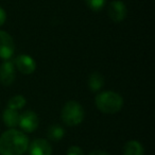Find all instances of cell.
Instances as JSON below:
<instances>
[{"label": "cell", "instance_id": "cell-1", "mask_svg": "<svg viewBox=\"0 0 155 155\" xmlns=\"http://www.w3.org/2000/svg\"><path fill=\"white\" fill-rule=\"evenodd\" d=\"M29 139L21 131L10 129L0 136V154L22 155L28 151Z\"/></svg>", "mask_w": 155, "mask_h": 155}, {"label": "cell", "instance_id": "cell-2", "mask_svg": "<svg viewBox=\"0 0 155 155\" xmlns=\"http://www.w3.org/2000/svg\"><path fill=\"white\" fill-rule=\"evenodd\" d=\"M95 104L101 113L116 114L122 110L123 98L116 91H101L96 96Z\"/></svg>", "mask_w": 155, "mask_h": 155}, {"label": "cell", "instance_id": "cell-3", "mask_svg": "<svg viewBox=\"0 0 155 155\" xmlns=\"http://www.w3.org/2000/svg\"><path fill=\"white\" fill-rule=\"evenodd\" d=\"M84 108L79 102L74 100L67 101L61 112V119L67 127H75L84 120Z\"/></svg>", "mask_w": 155, "mask_h": 155}, {"label": "cell", "instance_id": "cell-4", "mask_svg": "<svg viewBox=\"0 0 155 155\" xmlns=\"http://www.w3.org/2000/svg\"><path fill=\"white\" fill-rule=\"evenodd\" d=\"M15 44L11 35L5 31H0V58L8 61L13 56Z\"/></svg>", "mask_w": 155, "mask_h": 155}, {"label": "cell", "instance_id": "cell-5", "mask_svg": "<svg viewBox=\"0 0 155 155\" xmlns=\"http://www.w3.org/2000/svg\"><path fill=\"white\" fill-rule=\"evenodd\" d=\"M39 119L38 116L33 110H26L19 115L18 125L26 133H32L38 127Z\"/></svg>", "mask_w": 155, "mask_h": 155}, {"label": "cell", "instance_id": "cell-6", "mask_svg": "<svg viewBox=\"0 0 155 155\" xmlns=\"http://www.w3.org/2000/svg\"><path fill=\"white\" fill-rule=\"evenodd\" d=\"M16 72L14 63L10 60L3 61L0 64V83L5 86H10L15 81Z\"/></svg>", "mask_w": 155, "mask_h": 155}, {"label": "cell", "instance_id": "cell-7", "mask_svg": "<svg viewBox=\"0 0 155 155\" xmlns=\"http://www.w3.org/2000/svg\"><path fill=\"white\" fill-rule=\"evenodd\" d=\"M108 17L115 22H121L125 19L127 10L121 0H114L110 3L107 10Z\"/></svg>", "mask_w": 155, "mask_h": 155}, {"label": "cell", "instance_id": "cell-8", "mask_svg": "<svg viewBox=\"0 0 155 155\" xmlns=\"http://www.w3.org/2000/svg\"><path fill=\"white\" fill-rule=\"evenodd\" d=\"M14 66L22 74H31L36 70V63L31 56L27 54H20L14 61Z\"/></svg>", "mask_w": 155, "mask_h": 155}, {"label": "cell", "instance_id": "cell-9", "mask_svg": "<svg viewBox=\"0 0 155 155\" xmlns=\"http://www.w3.org/2000/svg\"><path fill=\"white\" fill-rule=\"evenodd\" d=\"M30 155H52V147L49 141L44 138H36L29 144Z\"/></svg>", "mask_w": 155, "mask_h": 155}, {"label": "cell", "instance_id": "cell-10", "mask_svg": "<svg viewBox=\"0 0 155 155\" xmlns=\"http://www.w3.org/2000/svg\"><path fill=\"white\" fill-rule=\"evenodd\" d=\"M2 120H3V123H5L8 127L14 129V127H18L19 114H18L17 110L7 107L2 113Z\"/></svg>", "mask_w": 155, "mask_h": 155}, {"label": "cell", "instance_id": "cell-11", "mask_svg": "<svg viewBox=\"0 0 155 155\" xmlns=\"http://www.w3.org/2000/svg\"><path fill=\"white\" fill-rule=\"evenodd\" d=\"M143 147L137 140H130L123 147V155H143Z\"/></svg>", "mask_w": 155, "mask_h": 155}, {"label": "cell", "instance_id": "cell-12", "mask_svg": "<svg viewBox=\"0 0 155 155\" xmlns=\"http://www.w3.org/2000/svg\"><path fill=\"white\" fill-rule=\"evenodd\" d=\"M104 85V77L100 72H93L88 78V87L91 91H99Z\"/></svg>", "mask_w": 155, "mask_h": 155}, {"label": "cell", "instance_id": "cell-13", "mask_svg": "<svg viewBox=\"0 0 155 155\" xmlns=\"http://www.w3.org/2000/svg\"><path fill=\"white\" fill-rule=\"evenodd\" d=\"M47 136L50 140L53 141H58L63 139L65 136V129L60 124H52L49 127L47 132Z\"/></svg>", "mask_w": 155, "mask_h": 155}, {"label": "cell", "instance_id": "cell-14", "mask_svg": "<svg viewBox=\"0 0 155 155\" xmlns=\"http://www.w3.org/2000/svg\"><path fill=\"white\" fill-rule=\"evenodd\" d=\"M26 103H27V100L24 96L16 95V96H13V97L9 100V102H8V107L12 108V110H21V108L26 105Z\"/></svg>", "mask_w": 155, "mask_h": 155}, {"label": "cell", "instance_id": "cell-15", "mask_svg": "<svg viewBox=\"0 0 155 155\" xmlns=\"http://www.w3.org/2000/svg\"><path fill=\"white\" fill-rule=\"evenodd\" d=\"M86 5L94 12H99L105 5L106 0H84Z\"/></svg>", "mask_w": 155, "mask_h": 155}, {"label": "cell", "instance_id": "cell-16", "mask_svg": "<svg viewBox=\"0 0 155 155\" xmlns=\"http://www.w3.org/2000/svg\"><path fill=\"white\" fill-rule=\"evenodd\" d=\"M66 155H84L83 150L78 146H71L67 150Z\"/></svg>", "mask_w": 155, "mask_h": 155}, {"label": "cell", "instance_id": "cell-17", "mask_svg": "<svg viewBox=\"0 0 155 155\" xmlns=\"http://www.w3.org/2000/svg\"><path fill=\"white\" fill-rule=\"evenodd\" d=\"M5 19H7V13H5V11L2 8L0 7V27L5 24Z\"/></svg>", "mask_w": 155, "mask_h": 155}, {"label": "cell", "instance_id": "cell-18", "mask_svg": "<svg viewBox=\"0 0 155 155\" xmlns=\"http://www.w3.org/2000/svg\"><path fill=\"white\" fill-rule=\"evenodd\" d=\"M88 155H110L107 152H105V151H102V150H95L93 151V152H91Z\"/></svg>", "mask_w": 155, "mask_h": 155}]
</instances>
